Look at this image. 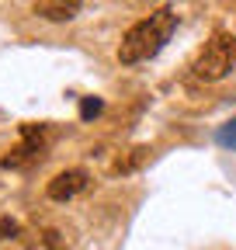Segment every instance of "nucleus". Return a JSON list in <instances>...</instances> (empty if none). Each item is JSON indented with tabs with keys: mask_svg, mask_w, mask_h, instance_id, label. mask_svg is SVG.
<instances>
[{
	"mask_svg": "<svg viewBox=\"0 0 236 250\" xmlns=\"http://www.w3.org/2000/svg\"><path fill=\"white\" fill-rule=\"evenodd\" d=\"M32 250H70V247H66V240L56 229H39L32 236Z\"/></svg>",
	"mask_w": 236,
	"mask_h": 250,
	"instance_id": "obj_5",
	"label": "nucleus"
},
{
	"mask_svg": "<svg viewBox=\"0 0 236 250\" xmlns=\"http://www.w3.org/2000/svg\"><path fill=\"white\" fill-rule=\"evenodd\" d=\"M7 236H18V223L14 219H0V240H7Z\"/></svg>",
	"mask_w": 236,
	"mask_h": 250,
	"instance_id": "obj_8",
	"label": "nucleus"
},
{
	"mask_svg": "<svg viewBox=\"0 0 236 250\" xmlns=\"http://www.w3.org/2000/svg\"><path fill=\"white\" fill-rule=\"evenodd\" d=\"M87 184H91V174L80 170V167H73V170L56 174V177L49 181V188H45V195H49L52 202H70V198H77L80 191H87Z\"/></svg>",
	"mask_w": 236,
	"mask_h": 250,
	"instance_id": "obj_3",
	"label": "nucleus"
},
{
	"mask_svg": "<svg viewBox=\"0 0 236 250\" xmlns=\"http://www.w3.org/2000/svg\"><path fill=\"white\" fill-rule=\"evenodd\" d=\"M216 139H219V146H226V149H236V118L222 125V129H219V136H216Z\"/></svg>",
	"mask_w": 236,
	"mask_h": 250,
	"instance_id": "obj_6",
	"label": "nucleus"
},
{
	"mask_svg": "<svg viewBox=\"0 0 236 250\" xmlns=\"http://www.w3.org/2000/svg\"><path fill=\"white\" fill-rule=\"evenodd\" d=\"M32 11L39 18H45V21H70V18L80 14V4L77 0H39Z\"/></svg>",
	"mask_w": 236,
	"mask_h": 250,
	"instance_id": "obj_4",
	"label": "nucleus"
},
{
	"mask_svg": "<svg viewBox=\"0 0 236 250\" xmlns=\"http://www.w3.org/2000/svg\"><path fill=\"white\" fill-rule=\"evenodd\" d=\"M174 28H177V11H174V7H157L150 18L136 21V24L125 31L122 45H118V62L136 66V62L153 59V56L170 42Z\"/></svg>",
	"mask_w": 236,
	"mask_h": 250,
	"instance_id": "obj_1",
	"label": "nucleus"
},
{
	"mask_svg": "<svg viewBox=\"0 0 236 250\" xmlns=\"http://www.w3.org/2000/svg\"><path fill=\"white\" fill-rule=\"evenodd\" d=\"M98 111H101V101L98 98H83V104H80V115L83 118H94Z\"/></svg>",
	"mask_w": 236,
	"mask_h": 250,
	"instance_id": "obj_7",
	"label": "nucleus"
},
{
	"mask_svg": "<svg viewBox=\"0 0 236 250\" xmlns=\"http://www.w3.org/2000/svg\"><path fill=\"white\" fill-rule=\"evenodd\" d=\"M236 66V35L229 31H216V35L201 45V52L195 56V77L198 80H222L229 77Z\"/></svg>",
	"mask_w": 236,
	"mask_h": 250,
	"instance_id": "obj_2",
	"label": "nucleus"
}]
</instances>
